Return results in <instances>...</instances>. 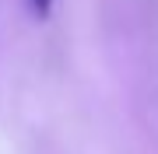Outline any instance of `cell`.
<instances>
[{
    "label": "cell",
    "instance_id": "obj_1",
    "mask_svg": "<svg viewBox=\"0 0 158 154\" xmlns=\"http://www.w3.org/2000/svg\"><path fill=\"white\" fill-rule=\"evenodd\" d=\"M49 7H53V0H32V11L39 14V18H46V14H49Z\"/></svg>",
    "mask_w": 158,
    "mask_h": 154
}]
</instances>
